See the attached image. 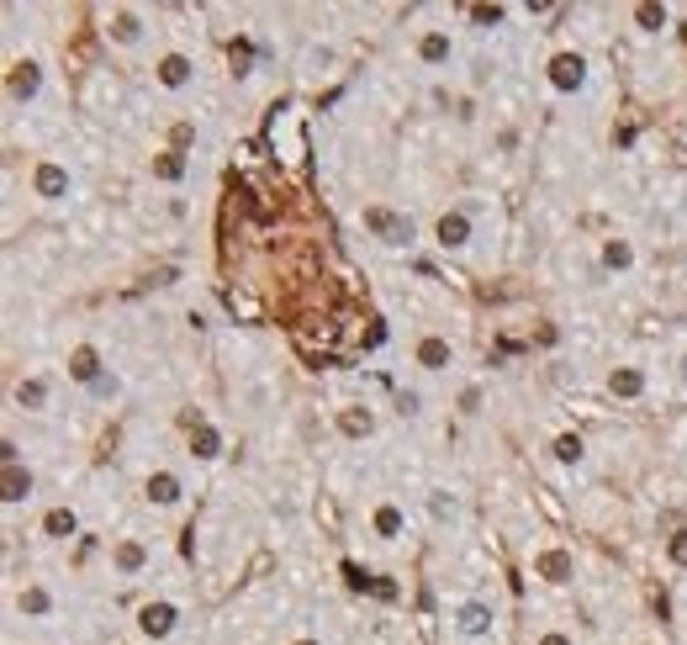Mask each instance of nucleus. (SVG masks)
I'll return each mask as SVG.
<instances>
[{"label": "nucleus", "mask_w": 687, "mask_h": 645, "mask_svg": "<svg viewBox=\"0 0 687 645\" xmlns=\"http://www.w3.org/2000/svg\"><path fill=\"white\" fill-rule=\"evenodd\" d=\"M117 566H122V571H138V566H143V545H133V540L117 545Z\"/></svg>", "instance_id": "obj_25"}, {"label": "nucleus", "mask_w": 687, "mask_h": 645, "mask_svg": "<svg viewBox=\"0 0 687 645\" xmlns=\"http://www.w3.org/2000/svg\"><path fill=\"white\" fill-rule=\"evenodd\" d=\"M666 556H672L677 566H687V529H677L672 540H666Z\"/></svg>", "instance_id": "obj_27"}, {"label": "nucleus", "mask_w": 687, "mask_h": 645, "mask_svg": "<svg viewBox=\"0 0 687 645\" xmlns=\"http://www.w3.org/2000/svg\"><path fill=\"white\" fill-rule=\"evenodd\" d=\"M555 460L577 466V460H582V439H577V434H561V439H555Z\"/></svg>", "instance_id": "obj_21"}, {"label": "nucleus", "mask_w": 687, "mask_h": 645, "mask_svg": "<svg viewBox=\"0 0 687 645\" xmlns=\"http://www.w3.org/2000/svg\"><path fill=\"white\" fill-rule=\"evenodd\" d=\"M0 487H6V492H0L6 503H22V497H32V471H22V466L11 460L6 476H0Z\"/></svg>", "instance_id": "obj_10"}, {"label": "nucleus", "mask_w": 687, "mask_h": 645, "mask_svg": "<svg viewBox=\"0 0 687 645\" xmlns=\"http://www.w3.org/2000/svg\"><path fill=\"white\" fill-rule=\"evenodd\" d=\"M175 603H143V614H138V624H143V635H154V640H164L175 630Z\"/></svg>", "instance_id": "obj_4"}, {"label": "nucleus", "mask_w": 687, "mask_h": 645, "mask_svg": "<svg viewBox=\"0 0 687 645\" xmlns=\"http://www.w3.org/2000/svg\"><path fill=\"white\" fill-rule=\"evenodd\" d=\"M302 645H312V640H302Z\"/></svg>", "instance_id": "obj_31"}, {"label": "nucleus", "mask_w": 687, "mask_h": 645, "mask_svg": "<svg viewBox=\"0 0 687 645\" xmlns=\"http://www.w3.org/2000/svg\"><path fill=\"white\" fill-rule=\"evenodd\" d=\"M418 365H423V371H444V365H450V344H444V339H423L418 344Z\"/></svg>", "instance_id": "obj_15"}, {"label": "nucleus", "mask_w": 687, "mask_h": 645, "mask_svg": "<svg viewBox=\"0 0 687 645\" xmlns=\"http://www.w3.org/2000/svg\"><path fill=\"white\" fill-rule=\"evenodd\" d=\"M682 381H687V360H682Z\"/></svg>", "instance_id": "obj_30"}, {"label": "nucleus", "mask_w": 687, "mask_h": 645, "mask_svg": "<svg viewBox=\"0 0 687 645\" xmlns=\"http://www.w3.org/2000/svg\"><path fill=\"white\" fill-rule=\"evenodd\" d=\"M106 38L111 43H138L143 38V22H138L133 11H117V16H111V27H106Z\"/></svg>", "instance_id": "obj_12"}, {"label": "nucleus", "mask_w": 687, "mask_h": 645, "mask_svg": "<svg viewBox=\"0 0 687 645\" xmlns=\"http://www.w3.org/2000/svg\"><path fill=\"white\" fill-rule=\"evenodd\" d=\"M365 228H376L386 244H413V223H402V217H392L386 207H370L365 212Z\"/></svg>", "instance_id": "obj_2"}, {"label": "nucleus", "mask_w": 687, "mask_h": 645, "mask_svg": "<svg viewBox=\"0 0 687 645\" xmlns=\"http://www.w3.org/2000/svg\"><path fill=\"white\" fill-rule=\"evenodd\" d=\"M16 402H22V408H43V402H48V386H43V381H22V386H16Z\"/></svg>", "instance_id": "obj_20"}, {"label": "nucleus", "mask_w": 687, "mask_h": 645, "mask_svg": "<svg viewBox=\"0 0 687 645\" xmlns=\"http://www.w3.org/2000/svg\"><path fill=\"white\" fill-rule=\"evenodd\" d=\"M635 22H640L645 32H661V27H666V6H635Z\"/></svg>", "instance_id": "obj_22"}, {"label": "nucleus", "mask_w": 687, "mask_h": 645, "mask_svg": "<svg viewBox=\"0 0 687 645\" xmlns=\"http://www.w3.org/2000/svg\"><path fill=\"white\" fill-rule=\"evenodd\" d=\"M608 386H614V397H640L645 392V376L640 371H614V376H608Z\"/></svg>", "instance_id": "obj_17"}, {"label": "nucleus", "mask_w": 687, "mask_h": 645, "mask_svg": "<svg viewBox=\"0 0 687 645\" xmlns=\"http://www.w3.org/2000/svg\"><path fill=\"white\" fill-rule=\"evenodd\" d=\"M154 175H159V180H180V175H185V159H180V154H159V159H154Z\"/></svg>", "instance_id": "obj_23"}, {"label": "nucleus", "mask_w": 687, "mask_h": 645, "mask_svg": "<svg viewBox=\"0 0 687 645\" xmlns=\"http://www.w3.org/2000/svg\"><path fill=\"white\" fill-rule=\"evenodd\" d=\"M191 455H201V460L222 455V434L212 429V423H196V434H191Z\"/></svg>", "instance_id": "obj_14"}, {"label": "nucleus", "mask_w": 687, "mask_h": 645, "mask_svg": "<svg viewBox=\"0 0 687 645\" xmlns=\"http://www.w3.org/2000/svg\"><path fill=\"white\" fill-rule=\"evenodd\" d=\"M37 85H43V75H37V64H16L11 69V101H32L37 96Z\"/></svg>", "instance_id": "obj_8"}, {"label": "nucleus", "mask_w": 687, "mask_h": 645, "mask_svg": "<svg viewBox=\"0 0 687 645\" xmlns=\"http://www.w3.org/2000/svg\"><path fill=\"white\" fill-rule=\"evenodd\" d=\"M418 59L423 64H444V59H450V38H444V32H429V38L418 43Z\"/></svg>", "instance_id": "obj_16"}, {"label": "nucleus", "mask_w": 687, "mask_h": 645, "mask_svg": "<svg viewBox=\"0 0 687 645\" xmlns=\"http://www.w3.org/2000/svg\"><path fill=\"white\" fill-rule=\"evenodd\" d=\"M376 534H381V540H397V534H402V508H392V503L376 508Z\"/></svg>", "instance_id": "obj_18"}, {"label": "nucleus", "mask_w": 687, "mask_h": 645, "mask_svg": "<svg viewBox=\"0 0 687 645\" xmlns=\"http://www.w3.org/2000/svg\"><path fill=\"white\" fill-rule=\"evenodd\" d=\"M191 75H196V69H191V59H185V53H164V59H159V85L185 90V85H191Z\"/></svg>", "instance_id": "obj_6"}, {"label": "nucleus", "mask_w": 687, "mask_h": 645, "mask_svg": "<svg viewBox=\"0 0 687 645\" xmlns=\"http://www.w3.org/2000/svg\"><path fill=\"white\" fill-rule=\"evenodd\" d=\"M471 22H481V27H497V22H503V6H471Z\"/></svg>", "instance_id": "obj_28"}, {"label": "nucleus", "mask_w": 687, "mask_h": 645, "mask_svg": "<svg viewBox=\"0 0 687 645\" xmlns=\"http://www.w3.org/2000/svg\"><path fill=\"white\" fill-rule=\"evenodd\" d=\"M434 233H439L444 249H466V244H471V217H466V212H444Z\"/></svg>", "instance_id": "obj_5"}, {"label": "nucleus", "mask_w": 687, "mask_h": 645, "mask_svg": "<svg viewBox=\"0 0 687 645\" xmlns=\"http://www.w3.org/2000/svg\"><path fill=\"white\" fill-rule=\"evenodd\" d=\"M148 503H159V508H170V503H180V476H170V471L148 476Z\"/></svg>", "instance_id": "obj_11"}, {"label": "nucleus", "mask_w": 687, "mask_h": 645, "mask_svg": "<svg viewBox=\"0 0 687 645\" xmlns=\"http://www.w3.org/2000/svg\"><path fill=\"white\" fill-rule=\"evenodd\" d=\"M534 571H540L545 582H571V571H577V566H571L566 550H545V556L534 561Z\"/></svg>", "instance_id": "obj_9"}, {"label": "nucleus", "mask_w": 687, "mask_h": 645, "mask_svg": "<svg viewBox=\"0 0 687 645\" xmlns=\"http://www.w3.org/2000/svg\"><path fill=\"white\" fill-rule=\"evenodd\" d=\"M43 529H48V534H59V540H64V534H74V513H69V508H53L48 519H43Z\"/></svg>", "instance_id": "obj_24"}, {"label": "nucleus", "mask_w": 687, "mask_h": 645, "mask_svg": "<svg viewBox=\"0 0 687 645\" xmlns=\"http://www.w3.org/2000/svg\"><path fill=\"white\" fill-rule=\"evenodd\" d=\"M22 614H48V593H43V587L22 593Z\"/></svg>", "instance_id": "obj_26"}, {"label": "nucleus", "mask_w": 687, "mask_h": 645, "mask_svg": "<svg viewBox=\"0 0 687 645\" xmlns=\"http://www.w3.org/2000/svg\"><path fill=\"white\" fill-rule=\"evenodd\" d=\"M69 376H74V381H90V386H96V381H101V355H96V349H74V360H69Z\"/></svg>", "instance_id": "obj_13"}, {"label": "nucleus", "mask_w": 687, "mask_h": 645, "mask_svg": "<svg viewBox=\"0 0 687 645\" xmlns=\"http://www.w3.org/2000/svg\"><path fill=\"white\" fill-rule=\"evenodd\" d=\"M550 85L555 90H582L587 85V59L582 53H555L550 59Z\"/></svg>", "instance_id": "obj_1"}, {"label": "nucleus", "mask_w": 687, "mask_h": 645, "mask_svg": "<svg viewBox=\"0 0 687 645\" xmlns=\"http://www.w3.org/2000/svg\"><path fill=\"white\" fill-rule=\"evenodd\" d=\"M603 265H608V270H629V265H635V249H629V244H619V238H614V244L603 249Z\"/></svg>", "instance_id": "obj_19"}, {"label": "nucleus", "mask_w": 687, "mask_h": 645, "mask_svg": "<svg viewBox=\"0 0 687 645\" xmlns=\"http://www.w3.org/2000/svg\"><path fill=\"white\" fill-rule=\"evenodd\" d=\"M455 630L466 635V640L492 635V608H487V603H460V608H455Z\"/></svg>", "instance_id": "obj_3"}, {"label": "nucleus", "mask_w": 687, "mask_h": 645, "mask_svg": "<svg viewBox=\"0 0 687 645\" xmlns=\"http://www.w3.org/2000/svg\"><path fill=\"white\" fill-rule=\"evenodd\" d=\"M540 645H571V640H566V635H545Z\"/></svg>", "instance_id": "obj_29"}, {"label": "nucleus", "mask_w": 687, "mask_h": 645, "mask_svg": "<svg viewBox=\"0 0 687 645\" xmlns=\"http://www.w3.org/2000/svg\"><path fill=\"white\" fill-rule=\"evenodd\" d=\"M32 186H37V196H48V201H59V196H69V175L59 170V164H37V175H32Z\"/></svg>", "instance_id": "obj_7"}]
</instances>
